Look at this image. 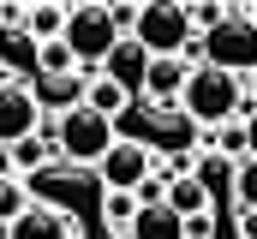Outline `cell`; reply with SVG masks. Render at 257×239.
<instances>
[{
  "instance_id": "cell-11",
  "label": "cell",
  "mask_w": 257,
  "mask_h": 239,
  "mask_svg": "<svg viewBox=\"0 0 257 239\" xmlns=\"http://www.w3.org/2000/svg\"><path fill=\"white\" fill-rule=\"evenodd\" d=\"M144 72H150V54H144L132 36H120V42H114V54L102 60V78H114L126 96H138V90H144Z\"/></svg>"
},
{
  "instance_id": "cell-4",
  "label": "cell",
  "mask_w": 257,
  "mask_h": 239,
  "mask_svg": "<svg viewBox=\"0 0 257 239\" xmlns=\"http://www.w3.org/2000/svg\"><path fill=\"white\" fill-rule=\"evenodd\" d=\"M197 54H203V66H215V72H227V78H251L257 72V24L239 18V12H227V18L197 42Z\"/></svg>"
},
{
  "instance_id": "cell-21",
  "label": "cell",
  "mask_w": 257,
  "mask_h": 239,
  "mask_svg": "<svg viewBox=\"0 0 257 239\" xmlns=\"http://www.w3.org/2000/svg\"><path fill=\"white\" fill-rule=\"evenodd\" d=\"M66 72H78L72 48H66V42H48V48H42V72H36V78H66Z\"/></svg>"
},
{
  "instance_id": "cell-19",
  "label": "cell",
  "mask_w": 257,
  "mask_h": 239,
  "mask_svg": "<svg viewBox=\"0 0 257 239\" xmlns=\"http://www.w3.org/2000/svg\"><path fill=\"white\" fill-rule=\"evenodd\" d=\"M102 215H108V227H114V233L126 239V227L138 221V197H132V191H108V203H102Z\"/></svg>"
},
{
  "instance_id": "cell-13",
  "label": "cell",
  "mask_w": 257,
  "mask_h": 239,
  "mask_svg": "<svg viewBox=\"0 0 257 239\" xmlns=\"http://www.w3.org/2000/svg\"><path fill=\"white\" fill-rule=\"evenodd\" d=\"M126 102H138V96H126L114 78H102V72H90V84H84V108L90 114H102V120H114L120 126V114H126Z\"/></svg>"
},
{
  "instance_id": "cell-25",
  "label": "cell",
  "mask_w": 257,
  "mask_h": 239,
  "mask_svg": "<svg viewBox=\"0 0 257 239\" xmlns=\"http://www.w3.org/2000/svg\"><path fill=\"white\" fill-rule=\"evenodd\" d=\"M239 233H245V239H257V215H245V209H239Z\"/></svg>"
},
{
  "instance_id": "cell-18",
  "label": "cell",
  "mask_w": 257,
  "mask_h": 239,
  "mask_svg": "<svg viewBox=\"0 0 257 239\" xmlns=\"http://www.w3.org/2000/svg\"><path fill=\"white\" fill-rule=\"evenodd\" d=\"M233 209L257 215V162H251V156H245V162L233 168Z\"/></svg>"
},
{
  "instance_id": "cell-8",
  "label": "cell",
  "mask_w": 257,
  "mask_h": 239,
  "mask_svg": "<svg viewBox=\"0 0 257 239\" xmlns=\"http://www.w3.org/2000/svg\"><path fill=\"white\" fill-rule=\"evenodd\" d=\"M84 84H90V72H66V78H30V96H36L42 120L54 126V120H66L72 108H84Z\"/></svg>"
},
{
  "instance_id": "cell-20",
  "label": "cell",
  "mask_w": 257,
  "mask_h": 239,
  "mask_svg": "<svg viewBox=\"0 0 257 239\" xmlns=\"http://www.w3.org/2000/svg\"><path fill=\"white\" fill-rule=\"evenodd\" d=\"M215 156H227V162H245V126L233 120V126H215V144H209Z\"/></svg>"
},
{
  "instance_id": "cell-26",
  "label": "cell",
  "mask_w": 257,
  "mask_h": 239,
  "mask_svg": "<svg viewBox=\"0 0 257 239\" xmlns=\"http://www.w3.org/2000/svg\"><path fill=\"white\" fill-rule=\"evenodd\" d=\"M245 96H251V108H257V72H251V78H245Z\"/></svg>"
},
{
  "instance_id": "cell-1",
  "label": "cell",
  "mask_w": 257,
  "mask_h": 239,
  "mask_svg": "<svg viewBox=\"0 0 257 239\" xmlns=\"http://www.w3.org/2000/svg\"><path fill=\"white\" fill-rule=\"evenodd\" d=\"M180 114L192 120V126H233V120L245 126L257 108H251V96H245V78H227L215 66H197L186 96H180Z\"/></svg>"
},
{
  "instance_id": "cell-2",
  "label": "cell",
  "mask_w": 257,
  "mask_h": 239,
  "mask_svg": "<svg viewBox=\"0 0 257 239\" xmlns=\"http://www.w3.org/2000/svg\"><path fill=\"white\" fill-rule=\"evenodd\" d=\"M132 42L150 60H197V36H192V18H186L180 0H144L138 24H132Z\"/></svg>"
},
{
  "instance_id": "cell-12",
  "label": "cell",
  "mask_w": 257,
  "mask_h": 239,
  "mask_svg": "<svg viewBox=\"0 0 257 239\" xmlns=\"http://www.w3.org/2000/svg\"><path fill=\"white\" fill-rule=\"evenodd\" d=\"M126 239H186V221L168 203H138V221L126 227Z\"/></svg>"
},
{
  "instance_id": "cell-27",
  "label": "cell",
  "mask_w": 257,
  "mask_h": 239,
  "mask_svg": "<svg viewBox=\"0 0 257 239\" xmlns=\"http://www.w3.org/2000/svg\"><path fill=\"white\" fill-rule=\"evenodd\" d=\"M0 84H6V72H0Z\"/></svg>"
},
{
  "instance_id": "cell-10",
  "label": "cell",
  "mask_w": 257,
  "mask_h": 239,
  "mask_svg": "<svg viewBox=\"0 0 257 239\" xmlns=\"http://www.w3.org/2000/svg\"><path fill=\"white\" fill-rule=\"evenodd\" d=\"M48 168H66V162H60V144H54V126L42 120L36 138L12 144V174H48Z\"/></svg>"
},
{
  "instance_id": "cell-17",
  "label": "cell",
  "mask_w": 257,
  "mask_h": 239,
  "mask_svg": "<svg viewBox=\"0 0 257 239\" xmlns=\"http://www.w3.org/2000/svg\"><path fill=\"white\" fill-rule=\"evenodd\" d=\"M30 203H36V197L24 191V179H0V227H12Z\"/></svg>"
},
{
  "instance_id": "cell-24",
  "label": "cell",
  "mask_w": 257,
  "mask_h": 239,
  "mask_svg": "<svg viewBox=\"0 0 257 239\" xmlns=\"http://www.w3.org/2000/svg\"><path fill=\"white\" fill-rule=\"evenodd\" d=\"M0 179H18V174H12V150H6V144H0Z\"/></svg>"
},
{
  "instance_id": "cell-23",
  "label": "cell",
  "mask_w": 257,
  "mask_h": 239,
  "mask_svg": "<svg viewBox=\"0 0 257 239\" xmlns=\"http://www.w3.org/2000/svg\"><path fill=\"white\" fill-rule=\"evenodd\" d=\"M245 156H251V162H257V114L245 120Z\"/></svg>"
},
{
  "instance_id": "cell-7",
  "label": "cell",
  "mask_w": 257,
  "mask_h": 239,
  "mask_svg": "<svg viewBox=\"0 0 257 239\" xmlns=\"http://www.w3.org/2000/svg\"><path fill=\"white\" fill-rule=\"evenodd\" d=\"M36 132H42V108H36L30 84L6 78V84H0V144L12 150L18 138H36Z\"/></svg>"
},
{
  "instance_id": "cell-22",
  "label": "cell",
  "mask_w": 257,
  "mask_h": 239,
  "mask_svg": "<svg viewBox=\"0 0 257 239\" xmlns=\"http://www.w3.org/2000/svg\"><path fill=\"white\" fill-rule=\"evenodd\" d=\"M186 18H192V36H197V30L209 36V30L227 18V6H215V0H197V6H186Z\"/></svg>"
},
{
  "instance_id": "cell-9",
  "label": "cell",
  "mask_w": 257,
  "mask_h": 239,
  "mask_svg": "<svg viewBox=\"0 0 257 239\" xmlns=\"http://www.w3.org/2000/svg\"><path fill=\"white\" fill-rule=\"evenodd\" d=\"M6 239H78V221H72L66 209H54V203H30V209L6 227Z\"/></svg>"
},
{
  "instance_id": "cell-14",
  "label": "cell",
  "mask_w": 257,
  "mask_h": 239,
  "mask_svg": "<svg viewBox=\"0 0 257 239\" xmlns=\"http://www.w3.org/2000/svg\"><path fill=\"white\" fill-rule=\"evenodd\" d=\"M180 221H192V215H215V203H209V191L197 185L192 174H180V179H168V197H162Z\"/></svg>"
},
{
  "instance_id": "cell-15",
  "label": "cell",
  "mask_w": 257,
  "mask_h": 239,
  "mask_svg": "<svg viewBox=\"0 0 257 239\" xmlns=\"http://www.w3.org/2000/svg\"><path fill=\"white\" fill-rule=\"evenodd\" d=\"M233 168H239V162H227V156H215V150H203V156H192V179L203 185V191H209V203H215L221 191L233 197Z\"/></svg>"
},
{
  "instance_id": "cell-16",
  "label": "cell",
  "mask_w": 257,
  "mask_h": 239,
  "mask_svg": "<svg viewBox=\"0 0 257 239\" xmlns=\"http://www.w3.org/2000/svg\"><path fill=\"white\" fill-rule=\"evenodd\" d=\"M24 30H30V42H60L66 36V6H54V0H42V6H30L24 12Z\"/></svg>"
},
{
  "instance_id": "cell-5",
  "label": "cell",
  "mask_w": 257,
  "mask_h": 239,
  "mask_svg": "<svg viewBox=\"0 0 257 239\" xmlns=\"http://www.w3.org/2000/svg\"><path fill=\"white\" fill-rule=\"evenodd\" d=\"M54 144H60L66 168H96L120 138H114V120L90 114V108H72L66 120H54Z\"/></svg>"
},
{
  "instance_id": "cell-3",
  "label": "cell",
  "mask_w": 257,
  "mask_h": 239,
  "mask_svg": "<svg viewBox=\"0 0 257 239\" xmlns=\"http://www.w3.org/2000/svg\"><path fill=\"white\" fill-rule=\"evenodd\" d=\"M66 48L78 60V72H96L102 60L114 54V42H120V24H114V6H102V0H84V6H66Z\"/></svg>"
},
{
  "instance_id": "cell-6",
  "label": "cell",
  "mask_w": 257,
  "mask_h": 239,
  "mask_svg": "<svg viewBox=\"0 0 257 239\" xmlns=\"http://www.w3.org/2000/svg\"><path fill=\"white\" fill-rule=\"evenodd\" d=\"M96 174H102L108 191H132V197H138V191H144V179L156 174V150H150L144 138H120V144L96 162Z\"/></svg>"
}]
</instances>
